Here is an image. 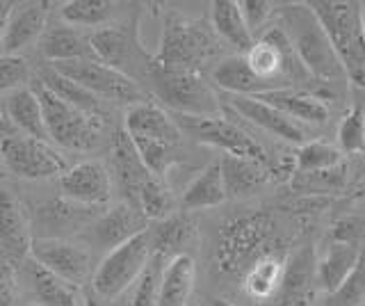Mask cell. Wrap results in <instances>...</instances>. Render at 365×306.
<instances>
[{"mask_svg": "<svg viewBox=\"0 0 365 306\" xmlns=\"http://www.w3.org/2000/svg\"><path fill=\"white\" fill-rule=\"evenodd\" d=\"M210 306H235L233 302H226V300H220V297H215L212 302H210Z\"/></svg>", "mask_w": 365, "mask_h": 306, "instance_id": "49", "label": "cell"}, {"mask_svg": "<svg viewBox=\"0 0 365 306\" xmlns=\"http://www.w3.org/2000/svg\"><path fill=\"white\" fill-rule=\"evenodd\" d=\"M361 24H363V39H365V0L361 3Z\"/></svg>", "mask_w": 365, "mask_h": 306, "instance_id": "50", "label": "cell"}, {"mask_svg": "<svg viewBox=\"0 0 365 306\" xmlns=\"http://www.w3.org/2000/svg\"><path fill=\"white\" fill-rule=\"evenodd\" d=\"M30 81V64L23 55H0V94L23 89Z\"/></svg>", "mask_w": 365, "mask_h": 306, "instance_id": "43", "label": "cell"}, {"mask_svg": "<svg viewBox=\"0 0 365 306\" xmlns=\"http://www.w3.org/2000/svg\"><path fill=\"white\" fill-rule=\"evenodd\" d=\"M137 210H140L148 222H163L176 213V199L171 188L163 178H151L142 188L137 197Z\"/></svg>", "mask_w": 365, "mask_h": 306, "instance_id": "36", "label": "cell"}, {"mask_svg": "<svg viewBox=\"0 0 365 306\" xmlns=\"http://www.w3.org/2000/svg\"><path fill=\"white\" fill-rule=\"evenodd\" d=\"M14 5V3H11ZM9 12H11V7L7 9V12L0 14V49H3V39H5V28H7V19H9Z\"/></svg>", "mask_w": 365, "mask_h": 306, "instance_id": "48", "label": "cell"}, {"mask_svg": "<svg viewBox=\"0 0 365 306\" xmlns=\"http://www.w3.org/2000/svg\"><path fill=\"white\" fill-rule=\"evenodd\" d=\"M30 256L76 288H87L94 279V254L85 243L32 240Z\"/></svg>", "mask_w": 365, "mask_h": 306, "instance_id": "12", "label": "cell"}, {"mask_svg": "<svg viewBox=\"0 0 365 306\" xmlns=\"http://www.w3.org/2000/svg\"><path fill=\"white\" fill-rule=\"evenodd\" d=\"M363 302H365V247L361 249L359 263L354 267V272L336 292L327 295L324 306H363Z\"/></svg>", "mask_w": 365, "mask_h": 306, "instance_id": "41", "label": "cell"}, {"mask_svg": "<svg viewBox=\"0 0 365 306\" xmlns=\"http://www.w3.org/2000/svg\"><path fill=\"white\" fill-rule=\"evenodd\" d=\"M30 215L14 190L0 188V256L21 263L30 256L32 247Z\"/></svg>", "mask_w": 365, "mask_h": 306, "instance_id": "17", "label": "cell"}, {"mask_svg": "<svg viewBox=\"0 0 365 306\" xmlns=\"http://www.w3.org/2000/svg\"><path fill=\"white\" fill-rule=\"evenodd\" d=\"M0 306H21L16 265L0 256Z\"/></svg>", "mask_w": 365, "mask_h": 306, "instance_id": "44", "label": "cell"}, {"mask_svg": "<svg viewBox=\"0 0 365 306\" xmlns=\"http://www.w3.org/2000/svg\"><path fill=\"white\" fill-rule=\"evenodd\" d=\"M220 167H222V176H224L226 197H233V199L254 195V192L265 188L272 178L269 165L251 160V158L224 153L220 160Z\"/></svg>", "mask_w": 365, "mask_h": 306, "instance_id": "26", "label": "cell"}, {"mask_svg": "<svg viewBox=\"0 0 365 306\" xmlns=\"http://www.w3.org/2000/svg\"><path fill=\"white\" fill-rule=\"evenodd\" d=\"M83 306H119L117 302H110V300H103L101 295H96L89 286L85 288V295H83Z\"/></svg>", "mask_w": 365, "mask_h": 306, "instance_id": "46", "label": "cell"}, {"mask_svg": "<svg viewBox=\"0 0 365 306\" xmlns=\"http://www.w3.org/2000/svg\"><path fill=\"white\" fill-rule=\"evenodd\" d=\"M194 283H197V263L190 254H182L171 258L163 283H160V297L158 306H187L194 292Z\"/></svg>", "mask_w": 365, "mask_h": 306, "instance_id": "32", "label": "cell"}, {"mask_svg": "<svg viewBox=\"0 0 365 306\" xmlns=\"http://www.w3.org/2000/svg\"><path fill=\"white\" fill-rule=\"evenodd\" d=\"M3 106L9 123L14 126L19 135H28V138L48 142V133H46V123H43V108L32 87H23L11 92Z\"/></svg>", "mask_w": 365, "mask_h": 306, "instance_id": "30", "label": "cell"}, {"mask_svg": "<svg viewBox=\"0 0 365 306\" xmlns=\"http://www.w3.org/2000/svg\"><path fill=\"white\" fill-rule=\"evenodd\" d=\"M130 138V135H128ZM133 146L137 155L142 158L144 167L151 172L155 178H167L169 169L174 167L180 158H178V149L180 146H171L165 142H158V140H142V138H130Z\"/></svg>", "mask_w": 365, "mask_h": 306, "instance_id": "39", "label": "cell"}, {"mask_svg": "<svg viewBox=\"0 0 365 306\" xmlns=\"http://www.w3.org/2000/svg\"><path fill=\"white\" fill-rule=\"evenodd\" d=\"M317 254L311 243L299 245L285 258L279 306H311L317 290Z\"/></svg>", "mask_w": 365, "mask_h": 306, "instance_id": "18", "label": "cell"}, {"mask_svg": "<svg viewBox=\"0 0 365 306\" xmlns=\"http://www.w3.org/2000/svg\"><path fill=\"white\" fill-rule=\"evenodd\" d=\"M274 3L269 0H242L240 3V9H242V16L247 21V26L251 30V35L256 37V32H260V28H265V24L274 14Z\"/></svg>", "mask_w": 365, "mask_h": 306, "instance_id": "45", "label": "cell"}, {"mask_svg": "<svg viewBox=\"0 0 365 306\" xmlns=\"http://www.w3.org/2000/svg\"><path fill=\"white\" fill-rule=\"evenodd\" d=\"M222 51L224 41L217 37L210 21L192 19L180 12H167L153 60L165 69L201 73L205 66L220 58Z\"/></svg>", "mask_w": 365, "mask_h": 306, "instance_id": "3", "label": "cell"}, {"mask_svg": "<svg viewBox=\"0 0 365 306\" xmlns=\"http://www.w3.org/2000/svg\"><path fill=\"white\" fill-rule=\"evenodd\" d=\"M285 258L281 254V247L269 249V252L260 254L254 263H251L242 279V290L249 300L254 302H272L279 297L283 272H285Z\"/></svg>", "mask_w": 365, "mask_h": 306, "instance_id": "23", "label": "cell"}, {"mask_svg": "<svg viewBox=\"0 0 365 306\" xmlns=\"http://www.w3.org/2000/svg\"><path fill=\"white\" fill-rule=\"evenodd\" d=\"M148 226H151V222L140 210L119 201L112 208L98 213V218L83 231V243L89 249L98 247L110 254L112 249L125 245L135 235L148 231Z\"/></svg>", "mask_w": 365, "mask_h": 306, "instance_id": "14", "label": "cell"}, {"mask_svg": "<svg viewBox=\"0 0 365 306\" xmlns=\"http://www.w3.org/2000/svg\"><path fill=\"white\" fill-rule=\"evenodd\" d=\"M342 165V151L338 144L331 142H304L299 151L294 153V172L299 174H313V172H324V169Z\"/></svg>", "mask_w": 365, "mask_h": 306, "instance_id": "37", "label": "cell"}, {"mask_svg": "<svg viewBox=\"0 0 365 306\" xmlns=\"http://www.w3.org/2000/svg\"><path fill=\"white\" fill-rule=\"evenodd\" d=\"M151 256V235H148V231H144L125 245L112 249L101 260V265L94 270V279H91L89 288L101 295L103 300L117 302L125 290L140 281Z\"/></svg>", "mask_w": 365, "mask_h": 306, "instance_id": "8", "label": "cell"}, {"mask_svg": "<svg viewBox=\"0 0 365 306\" xmlns=\"http://www.w3.org/2000/svg\"><path fill=\"white\" fill-rule=\"evenodd\" d=\"M228 108H231L235 115H240L242 119H247L254 126L267 131L274 138H279L283 142L290 144H304L306 140V131L302 123L292 121L288 115H283L281 110H277L274 106L265 103L256 96H231L228 94Z\"/></svg>", "mask_w": 365, "mask_h": 306, "instance_id": "19", "label": "cell"}, {"mask_svg": "<svg viewBox=\"0 0 365 306\" xmlns=\"http://www.w3.org/2000/svg\"><path fill=\"white\" fill-rule=\"evenodd\" d=\"M48 14L51 3H23L11 5L7 19L5 39H3V55H19L32 44H37L43 32L48 30Z\"/></svg>", "mask_w": 365, "mask_h": 306, "instance_id": "21", "label": "cell"}, {"mask_svg": "<svg viewBox=\"0 0 365 306\" xmlns=\"http://www.w3.org/2000/svg\"><path fill=\"white\" fill-rule=\"evenodd\" d=\"M169 260L160 254H153L148 265L144 270V275L140 277V281L135 283L133 297L128 306H158V297H160V283H163V275Z\"/></svg>", "mask_w": 365, "mask_h": 306, "instance_id": "40", "label": "cell"}, {"mask_svg": "<svg viewBox=\"0 0 365 306\" xmlns=\"http://www.w3.org/2000/svg\"><path fill=\"white\" fill-rule=\"evenodd\" d=\"M9 135H16V131H14V126H11L7 115H5V106L0 103V140L9 138Z\"/></svg>", "mask_w": 365, "mask_h": 306, "instance_id": "47", "label": "cell"}, {"mask_svg": "<svg viewBox=\"0 0 365 306\" xmlns=\"http://www.w3.org/2000/svg\"><path fill=\"white\" fill-rule=\"evenodd\" d=\"M226 188H224V176L220 160L210 163L205 169H201L197 178H192V183L185 188L180 197V208L190 210H205V208H217L226 201Z\"/></svg>", "mask_w": 365, "mask_h": 306, "instance_id": "33", "label": "cell"}, {"mask_svg": "<svg viewBox=\"0 0 365 306\" xmlns=\"http://www.w3.org/2000/svg\"><path fill=\"white\" fill-rule=\"evenodd\" d=\"M176 126L182 135H187L194 142L208 144L215 149H222L228 155H240V158H251V160L267 163L265 149L251 138L247 131H242L237 123L228 121L226 117H185V115H174Z\"/></svg>", "mask_w": 365, "mask_h": 306, "instance_id": "10", "label": "cell"}, {"mask_svg": "<svg viewBox=\"0 0 365 306\" xmlns=\"http://www.w3.org/2000/svg\"><path fill=\"white\" fill-rule=\"evenodd\" d=\"M114 3L110 0H68L62 5V24L71 28H108L114 19Z\"/></svg>", "mask_w": 365, "mask_h": 306, "instance_id": "34", "label": "cell"}, {"mask_svg": "<svg viewBox=\"0 0 365 306\" xmlns=\"http://www.w3.org/2000/svg\"><path fill=\"white\" fill-rule=\"evenodd\" d=\"M212 83L231 96H262L272 92L267 83L251 71L245 55H228L212 66Z\"/></svg>", "mask_w": 365, "mask_h": 306, "instance_id": "27", "label": "cell"}, {"mask_svg": "<svg viewBox=\"0 0 365 306\" xmlns=\"http://www.w3.org/2000/svg\"><path fill=\"white\" fill-rule=\"evenodd\" d=\"M39 53H41V58L48 60L51 64L94 58L91 35H85L83 30L71 28L66 24L48 26V30H46L43 37L39 39Z\"/></svg>", "mask_w": 365, "mask_h": 306, "instance_id": "25", "label": "cell"}, {"mask_svg": "<svg viewBox=\"0 0 365 306\" xmlns=\"http://www.w3.org/2000/svg\"><path fill=\"white\" fill-rule=\"evenodd\" d=\"M91 51L94 58L123 76L133 78L146 89L148 71L153 66V55L142 46L140 19H130L119 26L101 28L91 35Z\"/></svg>", "mask_w": 365, "mask_h": 306, "instance_id": "7", "label": "cell"}, {"mask_svg": "<svg viewBox=\"0 0 365 306\" xmlns=\"http://www.w3.org/2000/svg\"><path fill=\"white\" fill-rule=\"evenodd\" d=\"M210 26L217 32V37L235 49L237 55H247L254 49L256 37L251 35L237 0H215V3H210Z\"/></svg>", "mask_w": 365, "mask_h": 306, "instance_id": "28", "label": "cell"}, {"mask_svg": "<svg viewBox=\"0 0 365 306\" xmlns=\"http://www.w3.org/2000/svg\"><path fill=\"white\" fill-rule=\"evenodd\" d=\"M7 176V169H5V163H3V155H0V180Z\"/></svg>", "mask_w": 365, "mask_h": 306, "instance_id": "51", "label": "cell"}, {"mask_svg": "<svg viewBox=\"0 0 365 306\" xmlns=\"http://www.w3.org/2000/svg\"><path fill=\"white\" fill-rule=\"evenodd\" d=\"M32 89L41 101L48 140L68 151H94L96 146H101L103 131H106V117L91 115V112L66 103L41 83H34Z\"/></svg>", "mask_w": 365, "mask_h": 306, "instance_id": "6", "label": "cell"}, {"mask_svg": "<svg viewBox=\"0 0 365 306\" xmlns=\"http://www.w3.org/2000/svg\"><path fill=\"white\" fill-rule=\"evenodd\" d=\"M265 103L281 110L283 115H288L297 123H327L329 108L322 96L313 92H302V89H277V92H267L262 96H256Z\"/></svg>", "mask_w": 365, "mask_h": 306, "instance_id": "29", "label": "cell"}, {"mask_svg": "<svg viewBox=\"0 0 365 306\" xmlns=\"http://www.w3.org/2000/svg\"><path fill=\"white\" fill-rule=\"evenodd\" d=\"M279 247L277 220L267 210H249L226 218L215 235V270L222 277H242L254 260Z\"/></svg>", "mask_w": 365, "mask_h": 306, "instance_id": "1", "label": "cell"}, {"mask_svg": "<svg viewBox=\"0 0 365 306\" xmlns=\"http://www.w3.org/2000/svg\"><path fill=\"white\" fill-rule=\"evenodd\" d=\"M112 169L117 188L123 197L121 201L137 208V197H140L142 188L153 178V174L144 167L142 158L137 155L133 146V140L123 128H119L112 138Z\"/></svg>", "mask_w": 365, "mask_h": 306, "instance_id": "20", "label": "cell"}, {"mask_svg": "<svg viewBox=\"0 0 365 306\" xmlns=\"http://www.w3.org/2000/svg\"><path fill=\"white\" fill-rule=\"evenodd\" d=\"M359 256H361L359 243H342V240L331 243L327 247L324 256L317 260L319 290H324L327 295L336 292L354 272V267H356Z\"/></svg>", "mask_w": 365, "mask_h": 306, "instance_id": "31", "label": "cell"}, {"mask_svg": "<svg viewBox=\"0 0 365 306\" xmlns=\"http://www.w3.org/2000/svg\"><path fill=\"white\" fill-rule=\"evenodd\" d=\"M62 197L87 208H101L112 199V176L98 160H85L60 176Z\"/></svg>", "mask_w": 365, "mask_h": 306, "instance_id": "15", "label": "cell"}, {"mask_svg": "<svg viewBox=\"0 0 365 306\" xmlns=\"http://www.w3.org/2000/svg\"><path fill=\"white\" fill-rule=\"evenodd\" d=\"M0 155L7 174L23 180H41L66 172V160L48 142L28 138V135H9L0 140Z\"/></svg>", "mask_w": 365, "mask_h": 306, "instance_id": "11", "label": "cell"}, {"mask_svg": "<svg viewBox=\"0 0 365 306\" xmlns=\"http://www.w3.org/2000/svg\"><path fill=\"white\" fill-rule=\"evenodd\" d=\"M96 218V208L78 206L64 197H55L30 208V229L34 240H66V235L85 231Z\"/></svg>", "mask_w": 365, "mask_h": 306, "instance_id": "13", "label": "cell"}, {"mask_svg": "<svg viewBox=\"0 0 365 306\" xmlns=\"http://www.w3.org/2000/svg\"><path fill=\"white\" fill-rule=\"evenodd\" d=\"M37 83H41L46 89H51L55 96H60L62 101H66V103H71V106L85 110V112H91V115L106 117L103 115V101L101 98L89 94L85 87L76 85L73 81H68V78H64L62 73H57L53 66H46Z\"/></svg>", "mask_w": 365, "mask_h": 306, "instance_id": "35", "label": "cell"}, {"mask_svg": "<svg viewBox=\"0 0 365 306\" xmlns=\"http://www.w3.org/2000/svg\"><path fill=\"white\" fill-rule=\"evenodd\" d=\"M363 119H365V106H363Z\"/></svg>", "mask_w": 365, "mask_h": 306, "instance_id": "53", "label": "cell"}, {"mask_svg": "<svg viewBox=\"0 0 365 306\" xmlns=\"http://www.w3.org/2000/svg\"><path fill=\"white\" fill-rule=\"evenodd\" d=\"M123 131L130 138H142V140H158L171 146H180L182 133L176 126V121L171 115L160 108L153 101H144V103L130 106L125 110L123 119Z\"/></svg>", "mask_w": 365, "mask_h": 306, "instance_id": "22", "label": "cell"}, {"mask_svg": "<svg viewBox=\"0 0 365 306\" xmlns=\"http://www.w3.org/2000/svg\"><path fill=\"white\" fill-rule=\"evenodd\" d=\"M51 66L57 73L68 78V81L85 87L89 94L101 98L103 103H106V101H112V103H123L130 108L137 103H144V101H151V94H148L140 83H135L133 78L123 76L121 71L98 62L96 58L60 62V64H51Z\"/></svg>", "mask_w": 365, "mask_h": 306, "instance_id": "9", "label": "cell"}, {"mask_svg": "<svg viewBox=\"0 0 365 306\" xmlns=\"http://www.w3.org/2000/svg\"><path fill=\"white\" fill-rule=\"evenodd\" d=\"M146 92L153 94L160 103H165L176 115L185 117H217L222 110L220 96L203 73L165 69L155 64L148 71Z\"/></svg>", "mask_w": 365, "mask_h": 306, "instance_id": "5", "label": "cell"}, {"mask_svg": "<svg viewBox=\"0 0 365 306\" xmlns=\"http://www.w3.org/2000/svg\"><path fill=\"white\" fill-rule=\"evenodd\" d=\"M347 180V169L345 165L324 169V172H313V174H299L294 172L292 178V190L299 195H313V197H324V195H336L345 188Z\"/></svg>", "mask_w": 365, "mask_h": 306, "instance_id": "38", "label": "cell"}, {"mask_svg": "<svg viewBox=\"0 0 365 306\" xmlns=\"http://www.w3.org/2000/svg\"><path fill=\"white\" fill-rule=\"evenodd\" d=\"M148 235H151L153 254L171 260L176 256L190 254V247L197 243V222L187 213H174L171 218L155 222L153 229L148 226Z\"/></svg>", "mask_w": 365, "mask_h": 306, "instance_id": "24", "label": "cell"}, {"mask_svg": "<svg viewBox=\"0 0 365 306\" xmlns=\"http://www.w3.org/2000/svg\"><path fill=\"white\" fill-rule=\"evenodd\" d=\"M279 28L285 32L292 51L311 73L315 83L322 85H345L347 78L340 60L331 46L327 32L319 26L315 12L308 3H290L277 9Z\"/></svg>", "mask_w": 365, "mask_h": 306, "instance_id": "2", "label": "cell"}, {"mask_svg": "<svg viewBox=\"0 0 365 306\" xmlns=\"http://www.w3.org/2000/svg\"><path fill=\"white\" fill-rule=\"evenodd\" d=\"M9 7H11V3H0V14H3V12H7Z\"/></svg>", "mask_w": 365, "mask_h": 306, "instance_id": "52", "label": "cell"}, {"mask_svg": "<svg viewBox=\"0 0 365 306\" xmlns=\"http://www.w3.org/2000/svg\"><path fill=\"white\" fill-rule=\"evenodd\" d=\"M338 149L342 155L361 153L365 151V119H363V108L354 106L345 112L340 126H338Z\"/></svg>", "mask_w": 365, "mask_h": 306, "instance_id": "42", "label": "cell"}, {"mask_svg": "<svg viewBox=\"0 0 365 306\" xmlns=\"http://www.w3.org/2000/svg\"><path fill=\"white\" fill-rule=\"evenodd\" d=\"M16 265L19 288L28 292V297L37 306H80V288L62 281L51 270L39 265L32 256L23 258Z\"/></svg>", "mask_w": 365, "mask_h": 306, "instance_id": "16", "label": "cell"}, {"mask_svg": "<svg viewBox=\"0 0 365 306\" xmlns=\"http://www.w3.org/2000/svg\"><path fill=\"white\" fill-rule=\"evenodd\" d=\"M308 5L327 32L347 83L365 89V39L361 24V3L356 0H313Z\"/></svg>", "mask_w": 365, "mask_h": 306, "instance_id": "4", "label": "cell"}]
</instances>
